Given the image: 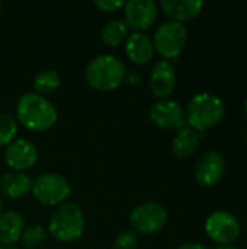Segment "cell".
<instances>
[{
	"label": "cell",
	"instance_id": "1",
	"mask_svg": "<svg viewBox=\"0 0 247 249\" xmlns=\"http://www.w3.org/2000/svg\"><path fill=\"white\" fill-rule=\"evenodd\" d=\"M16 118V121H19L25 128L41 133L55 125L58 111L47 96L36 92H28L17 101Z\"/></svg>",
	"mask_w": 247,
	"mask_h": 249
},
{
	"label": "cell",
	"instance_id": "2",
	"mask_svg": "<svg viewBox=\"0 0 247 249\" xmlns=\"http://www.w3.org/2000/svg\"><path fill=\"white\" fill-rule=\"evenodd\" d=\"M84 74L90 88L99 92H111L125 82L127 67L119 57L100 54L89 61Z\"/></svg>",
	"mask_w": 247,
	"mask_h": 249
},
{
	"label": "cell",
	"instance_id": "3",
	"mask_svg": "<svg viewBox=\"0 0 247 249\" xmlns=\"http://www.w3.org/2000/svg\"><path fill=\"white\" fill-rule=\"evenodd\" d=\"M224 115V102L210 92H201L192 96L185 111L186 124L198 133H205L215 127L223 121Z\"/></svg>",
	"mask_w": 247,
	"mask_h": 249
},
{
	"label": "cell",
	"instance_id": "4",
	"mask_svg": "<svg viewBox=\"0 0 247 249\" xmlns=\"http://www.w3.org/2000/svg\"><path fill=\"white\" fill-rule=\"evenodd\" d=\"M84 232V216L79 204L66 201L52 213L48 233L58 242H73Z\"/></svg>",
	"mask_w": 247,
	"mask_h": 249
},
{
	"label": "cell",
	"instance_id": "5",
	"mask_svg": "<svg viewBox=\"0 0 247 249\" xmlns=\"http://www.w3.org/2000/svg\"><path fill=\"white\" fill-rule=\"evenodd\" d=\"M31 191L41 204L61 206L70 197L71 185L64 175L57 172H47L33 179Z\"/></svg>",
	"mask_w": 247,
	"mask_h": 249
},
{
	"label": "cell",
	"instance_id": "6",
	"mask_svg": "<svg viewBox=\"0 0 247 249\" xmlns=\"http://www.w3.org/2000/svg\"><path fill=\"white\" fill-rule=\"evenodd\" d=\"M151 39L154 51H157L167 61L170 58H178L183 51L188 42V29L185 23L166 20L156 29Z\"/></svg>",
	"mask_w": 247,
	"mask_h": 249
},
{
	"label": "cell",
	"instance_id": "7",
	"mask_svg": "<svg viewBox=\"0 0 247 249\" xmlns=\"http://www.w3.org/2000/svg\"><path fill=\"white\" fill-rule=\"evenodd\" d=\"M167 223L166 209L154 201L138 204L130 214L131 229L137 235H154Z\"/></svg>",
	"mask_w": 247,
	"mask_h": 249
},
{
	"label": "cell",
	"instance_id": "8",
	"mask_svg": "<svg viewBox=\"0 0 247 249\" xmlns=\"http://www.w3.org/2000/svg\"><path fill=\"white\" fill-rule=\"evenodd\" d=\"M205 232L208 238L223 245H231L240 236L242 228L237 217L226 210H217L211 213L205 222Z\"/></svg>",
	"mask_w": 247,
	"mask_h": 249
},
{
	"label": "cell",
	"instance_id": "9",
	"mask_svg": "<svg viewBox=\"0 0 247 249\" xmlns=\"http://www.w3.org/2000/svg\"><path fill=\"white\" fill-rule=\"evenodd\" d=\"M124 22L134 32H144L157 19L159 6L153 0H130L124 6Z\"/></svg>",
	"mask_w": 247,
	"mask_h": 249
},
{
	"label": "cell",
	"instance_id": "10",
	"mask_svg": "<svg viewBox=\"0 0 247 249\" xmlns=\"http://www.w3.org/2000/svg\"><path fill=\"white\" fill-rule=\"evenodd\" d=\"M39 159L38 147L25 139H15L4 150V160L13 172H25L36 165Z\"/></svg>",
	"mask_w": 247,
	"mask_h": 249
},
{
	"label": "cell",
	"instance_id": "11",
	"mask_svg": "<svg viewBox=\"0 0 247 249\" xmlns=\"http://www.w3.org/2000/svg\"><path fill=\"white\" fill-rule=\"evenodd\" d=\"M148 118L156 127L165 128V130H170V128L179 130L186 124L185 111L182 105L173 99L157 101L151 107L148 112Z\"/></svg>",
	"mask_w": 247,
	"mask_h": 249
},
{
	"label": "cell",
	"instance_id": "12",
	"mask_svg": "<svg viewBox=\"0 0 247 249\" xmlns=\"http://www.w3.org/2000/svg\"><path fill=\"white\" fill-rule=\"evenodd\" d=\"M226 174V160L223 155L217 150H210L204 153L195 168V179L199 185L205 188L215 187L221 182Z\"/></svg>",
	"mask_w": 247,
	"mask_h": 249
},
{
	"label": "cell",
	"instance_id": "13",
	"mask_svg": "<svg viewBox=\"0 0 247 249\" xmlns=\"http://www.w3.org/2000/svg\"><path fill=\"white\" fill-rule=\"evenodd\" d=\"M150 88L153 95L160 101L169 99L173 93L176 88V71L169 61L162 60L154 64L150 74Z\"/></svg>",
	"mask_w": 247,
	"mask_h": 249
},
{
	"label": "cell",
	"instance_id": "14",
	"mask_svg": "<svg viewBox=\"0 0 247 249\" xmlns=\"http://www.w3.org/2000/svg\"><path fill=\"white\" fill-rule=\"evenodd\" d=\"M125 54L135 64H146L154 55L153 39L144 32H132L125 39Z\"/></svg>",
	"mask_w": 247,
	"mask_h": 249
},
{
	"label": "cell",
	"instance_id": "15",
	"mask_svg": "<svg viewBox=\"0 0 247 249\" xmlns=\"http://www.w3.org/2000/svg\"><path fill=\"white\" fill-rule=\"evenodd\" d=\"M160 7L165 12V15L170 18V20L183 23V22L195 19L201 13L204 7V1L201 0H162Z\"/></svg>",
	"mask_w": 247,
	"mask_h": 249
},
{
	"label": "cell",
	"instance_id": "16",
	"mask_svg": "<svg viewBox=\"0 0 247 249\" xmlns=\"http://www.w3.org/2000/svg\"><path fill=\"white\" fill-rule=\"evenodd\" d=\"M204 136V133H198L197 130L191 128L188 124H185L182 128L178 130L176 136L172 142V152L175 156L181 159H188L195 155V152L199 147V140Z\"/></svg>",
	"mask_w": 247,
	"mask_h": 249
},
{
	"label": "cell",
	"instance_id": "17",
	"mask_svg": "<svg viewBox=\"0 0 247 249\" xmlns=\"http://www.w3.org/2000/svg\"><path fill=\"white\" fill-rule=\"evenodd\" d=\"M25 231V220L17 212H4L0 214V245H15L20 241Z\"/></svg>",
	"mask_w": 247,
	"mask_h": 249
},
{
	"label": "cell",
	"instance_id": "18",
	"mask_svg": "<svg viewBox=\"0 0 247 249\" xmlns=\"http://www.w3.org/2000/svg\"><path fill=\"white\" fill-rule=\"evenodd\" d=\"M32 179L25 172H9L0 179V191L4 197L17 200L32 190Z\"/></svg>",
	"mask_w": 247,
	"mask_h": 249
},
{
	"label": "cell",
	"instance_id": "19",
	"mask_svg": "<svg viewBox=\"0 0 247 249\" xmlns=\"http://www.w3.org/2000/svg\"><path fill=\"white\" fill-rule=\"evenodd\" d=\"M128 26L122 19H112L103 25L100 31V38L108 47H118L128 38Z\"/></svg>",
	"mask_w": 247,
	"mask_h": 249
},
{
	"label": "cell",
	"instance_id": "20",
	"mask_svg": "<svg viewBox=\"0 0 247 249\" xmlns=\"http://www.w3.org/2000/svg\"><path fill=\"white\" fill-rule=\"evenodd\" d=\"M60 85H61V76L54 69L41 70L36 74L35 82H33L35 92L42 96H47V98H48V95H52L54 92H57Z\"/></svg>",
	"mask_w": 247,
	"mask_h": 249
},
{
	"label": "cell",
	"instance_id": "21",
	"mask_svg": "<svg viewBox=\"0 0 247 249\" xmlns=\"http://www.w3.org/2000/svg\"><path fill=\"white\" fill-rule=\"evenodd\" d=\"M48 236V231L41 226V225H33L29 228H25L22 236H20V242L26 249H36L41 248Z\"/></svg>",
	"mask_w": 247,
	"mask_h": 249
},
{
	"label": "cell",
	"instance_id": "22",
	"mask_svg": "<svg viewBox=\"0 0 247 249\" xmlns=\"http://www.w3.org/2000/svg\"><path fill=\"white\" fill-rule=\"evenodd\" d=\"M17 134V121L7 112H0V147L9 146Z\"/></svg>",
	"mask_w": 247,
	"mask_h": 249
},
{
	"label": "cell",
	"instance_id": "23",
	"mask_svg": "<svg viewBox=\"0 0 247 249\" xmlns=\"http://www.w3.org/2000/svg\"><path fill=\"white\" fill-rule=\"evenodd\" d=\"M138 235L132 229L122 231L114 241V249H137Z\"/></svg>",
	"mask_w": 247,
	"mask_h": 249
},
{
	"label": "cell",
	"instance_id": "24",
	"mask_svg": "<svg viewBox=\"0 0 247 249\" xmlns=\"http://www.w3.org/2000/svg\"><path fill=\"white\" fill-rule=\"evenodd\" d=\"M95 6L99 7L102 12L114 13V12H118V10L124 9L125 1L124 0H96Z\"/></svg>",
	"mask_w": 247,
	"mask_h": 249
},
{
	"label": "cell",
	"instance_id": "25",
	"mask_svg": "<svg viewBox=\"0 0 247 249\" xmlns=\"http://www.w3.org/2000/svg\"><path fill=\"white\" fill-rule=\"evenodd\" d=\"M178 249H208L205 245L198 244V242H191V244H183L181 245Z\"/></svg>",
	"mask_w": 247,
	"mask_h": 249
},
{
	"label": "cell",
	"instance_id": "26",
	"mask_svg": "<svg viewBox=\"0 0 247 249\" xmlns=\"http://www.w3.org/2000/svg\"><path fill=\"white\" fill-rule=\"evenodd\" d=\"M130 83H132V85H137L138 82H140V76H138V73H130V74H127V77H125Z\"/></svg>",
	"mask_w": 247,
	"mask_h": 249
},
{
	"label": "cell",
	"instance_id": "27",
	"mask_svg": "<svg viewBox=\"0 0 247 249\" xmlns=\"http://www.w3.org/2000/svg\"><path fill=\"white\" fill-rule=\"evenodd\" d=\"M217 249H240V248H237V247H234V245H223V247H218Z\"/></svg>",
	"mask_w": 247,
	"mask_h": 249
},
{
	"label": "cell",
	"instance_id": "28",
	"mask_svg": "<svg viewBox=\"0 0 247 249\" xmlns=\"http://www.w3.org/2000/svg\"><path fill=\"white\" fill-rule=\"evenodd\" d=\"M3 249H19L16 245H7V247H3Z\"/></svg>",
	"mask_w": 247,
	"mask_h": 249
},
{
	"label": "cell",
	"instance_id": "29",
	"mask_svg": "<svg viewBox=\"0 0 247 249\" xmlns=\"http://www.w3.org/2000/svg\"><path fill=\"white\" fill-rule=\"evenodd\" d=\"M1 209H3V203H1V197H0V214H1Z\"/></svg>",
	"mask_w": 247,
	"mask_h": 249
},
{
	"label": "cell",
	"instance_id": "30",
	"mask_svg": "<svg viewBox=\"0 0 247 249\" xmlns=\"http://www.w3.org/2000/svg\"><path fill=\"white\" fill-rule=\"evenodd\" d=\"M245 112H246V115H247V99H246V102H245Z\"/></svg>",
	"mask_w": 247,
	"mask_h": 249
},
{
	"label": "cell",
	"instance_id": "31",
	"mask_svg": "<svg viewBox=\"0 0 247 249\" xmlns=\"http://www.w3.org/2000/svg\"><path fill=\"white\" fill-rule=\"evenodd\" d=\"M0 15H1V3H0Z\"/></svg>",
	"mask_w": 247,
	"mask_h": 249
},
{
	"label": "cell",
	"instance_id": "32",
	"mask_svg": "<svg viewBox=\"0 0 247 249\" xmlns=\"http://www.w3.org/2000/svg\"><path fill=\"white\" fill-rule=\"evenodd\" d=\"M0 249H3V245H0Z\"/></svg>",
	"mask_w": 247,
	"mask_h": 249
},
{
	"label": "cell",
	"instance_id": "33",
	"mask_svg": "<svg viewBox=\"0 0 247 249\" xmlns=\"http://www.w3.org/2000/svg\"><path fill=\"white\" fill-rule=\"evenodd\" d=\"M246 223H247V220H246Z\"/></svg>",
	"mask_w": 247,
	"mask_h": 249
}]
</instances>
